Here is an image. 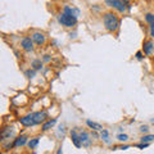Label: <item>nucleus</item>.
<instances>
[{"label":"nucleus","mask_w":154,"mask_h":154,"mask_svg":"<svg viewBox=\"0 0 154 154\" xmlns=\"http://www.w3.org/2000/svg\"><path fill=\"white\" fill-rule=\"evenodd\" d=\"M103 23H104L105 30L109 31V32L117 31L118 27H119V19H118V17L116 16L114 13H112V12H108V13L104 14V17H103Z\"/></svg>","instance_id":"nucleus-1"},{"label":"nucleus","mask_w":154,"mask_h":154,"mask_svg":"<svg viewBox=\"0 0 154 154\" xmlns=\"http://www.w3.org/2000/svg\"><path fill=\"white\" fill-rule=\"evenodd\" d=\"M58 22H59L62 26H64V27H73L77 23V18L73 17V16H71V14H68V13L63 12L62 14L58 16Z\"/></svg>","instance_id":"nucleus-2"},{"label":"nucleus","mask_w":154,"mask_h":154,"mask_svg":"<svg viewBox=\"0 0 154 154\" xmlns=\"http://www.w3.org/2000/svg\"><path fill=\"white\" fill-rule=\"evenodd\" d=\"M32 114H33V122H35V125H38V123L44 122L45 119L48 118V113L45 112V110L35 112V113H32Z\"/></svg>","instance_id":"nucleus-3"},{"label":"nucleus","mask_w":154,"mask_h":154,"mask_svg":"<svg viewBox=\"0 0 154 154\" xmlns=\"http://www.w3.org/2000/svg\"><path fill=\"white\" fill-rule=\"evenodd\" d=\"M13 136H14V127H12V126L4 127L2 130V134H0V137H2V140H7V139H11Z\"/></svg>","instance_id":"nucleus-4"},{"label":"nucleus","mask_w":154,"mask_h":154,"mask_svg":"<svg viewBox=\"0 0 154 154\" xmlns=\"http://www.w3.org/2000/svg\"><path fill=\"white\" fill-rule=\"evenodd\" d=\"M21 45L23 48V50L32 51L33 50V40H32V37H23L22 41H21Z\"/></svg>","instance_id":"nucleus-5"},{"label":"nucleus","mask_w":154,"mask_h":154,"mask_svg":"<svg viewBox=\"0 0 154 154\" xmlns=\"http://www.w3.org/2000/svg\"><path fill=\"white\" fill-rule=\"evenodd\" d=\"M31 37H32L33 42L37 44V45H44L45 44V35H44V33H41V32H33Z\"/></svg>","instance_id":"nucleus-6"},{"label":"nucleus","mask_w":154,"mask_h":154,"mask_svg":"<svg viewBox=\"0 0 154 154\" xmlns=\"http://www.w3.org/2000/svg\"><path fill=\"white\" fill-rule=\"evenodd\" d=\"M80 137H81V143H82V146L84 148H89L91 145V139H90L89 132L81 131L80 132Z\"/></svg>","instance_id":"nucleus-7"},{"label":"nucleus","mask_w":154,"mask_h":154,"mask_svg":"<svg viewBox=\"0 0 154 154\" xmlns=\"http://www.w3.org/2000/svg\"><path fill=\"white\" fill-rule=\"evenodd\" d=\"M19 122H21V125H23V126H26V127L33 126V125H35V122H33V114H27V116H25V117L19 118Z\"/></svg>","instance_id":"nucleus-8"},{"label":"nucleus","mask_w":154,"mask_h":154,"mask_svg":"<svg viewBox=\"0 0 154 154\" xmlns=\"http://www.w3.org/2000/svg\"><path fill=\"white\" fill-rule=\"evenodd\" d=\"M71 139H72V143L75 144L76 148H81L82 146V143H81V137H80V134L73 130V131H71Z\"/></svg>","instance_id":"nucleus-9"},{"label":"nucleus","mask_w":154,"mask_h":154,"mask_svg":"<svg viewBox=\"0 0 154 154\" xmlns=\"http://www.w3.org/2000/svg\"><path fill=\"white\" fill-rule=\"evenodd\" d=\"M26 143H27V136L26 135H21V136H18L17 139H14L13 146L14 148H19V146H23Z\"/></svg>","instance_id":"nucleus-10"},{"label":"nucleus","mask_w":154,"mask_h":154,"mask_svg":"<svg viewBox=\"0 0 154 154\" xmlns=\"http://www.w3.org/2000/svg\"><path fill=\"white\" fill-rule=\"evenodd\" d=\"M113 8L116 9V11H118L119 13H125V11H126V5H125V3L122 2V0H114V4H113Z\"/></svg>","instance_id":"nucleus-11"},{"label":"nucleus","mask_w":154,"mask_h":154,"mask_svg":"<svg viewBox=\"0 0 154 154\" xmlns=\"http://www.w3.org/2000/svg\"><path fill=\"white\" fill-rule=\"evenodd\" d=\"M86 125L91 128V130H94V131H102L103 130V126L100 123H98V122H94V121H91V119H88L86 121Z\"/></svg>","instance_id":"nucleus-12"},{"label":"nucleus","mask_w":154,"mask_h":154,"mask_svg":"<svg viewBox=\"0 0 154 154\" xmlns=\"http://www.w3.org/2000/svg\"><path fill=\"white\" fill-rule=\"evenodd\" d=\"M144 53H145L146 55H150L153 53V49H154V42L153 41H145L144 42Z\"/></svg>","instance_id":"nucleus-13"},{"label":"nucleus","mask_w":154,"mask_h":154,"mask_svg":"<svg viewBox=\"0 0 154 154\" xmlns=\"http://www.w3.org/2000/svg\"><path fill=\"white\" fill-rule=\"evenodd\" d=\"M63 12L68 13V14H71V16H73V17H76V18H79V16H80V11H79V9H76V8L64 7V11H63Z\"/></svg>","instance_id":"nucleus-14"},{"label":"nucleus","mask_w":154,"mask_h":154,"mask_svg":"<svg viewBox=\"0 0 154 154\" xmlns=\"http://www.w3.org/2000/svg\"><path fill=\"white\" fill-rule=\"evenodd\" d=\"M55 123H57V119H55V118L49 119L48 122H45L44 125H42V131H48V130H50Z\"/></svg>","instance_id":"nucleus-15"},{"label":"nucleus","mask_w":154,"mask_h":154,"mask_svg":"<svg viewBox=\"0 0 154 154\" xmlns=\"http://www.w3.org/2000/svg\"><path fill=\"white\" fill-rule=\"evenodd\" d=\"M31 66H32V68H33V69L40 71V69L42 68V62H41L40 59H35V60H32Z\"/></svg>","instance_id":"nucleus-16"},{"label":"nucleus","mask_w":154,"mask_h":154,"mask_svg":"<svg viewBox=\"0 0 154 154\" xmlns=\"http://www.w3.org/2000/svg\"><path fill=\"white\" fill-rule=\"evenodd\" d=\"M100 136H102V140L103 141H105L107 144H110V140H109V134H108V131L107 130H102V131H100Z\"/></svg>","instance_id":"nucleus-17"},{"label":"nucleus","mask_w":154,"mask_h":154,"mask_svg":"<svg viewBox=\"0 0 154 154\" xmlns=\"http://www.w3.org/2000/svg\"><path fill=\"white\" fill-rule=\"evenodd\" d=\"M37 145H38V137H33L28 141V148L30 149H35Z\"/></svg>","instance_id":"nucleus-18"},{"label":"nucleus","mask_w":154,"mask_h":154,"mask_svg":"<svg viewBox=\"0 0 154 154\" xmlns=\"http://www.w3.org/2000/svg\"><path fill=\"white\" fill-rule=\"evenodd\" d=\"M143 143H150L154 140V135H144V136L140 139Z\"/></svg>","instance_id":"nucleus-19"},{"label":"nucleus","mask_w":154,"mask_h":154,"mask_svg":"<svg viewBox=\"0 0 154 154\" xmlns=\"http://www.w3.org/2000/svg\"><path fill=\"white\" fill-rule=\"evenodd\" d=\"M26 77L27 79H33V77H35V75H36V69H28V71H26Z\"/></svg>","instance_id":"nucleus-20"},{"label":"nucleus","mask_w":154,"mask_h":154,"mask_svg":"<svg viewBox=\"0 0 154 154\" xmlns=\"http://www.w3.org/2000/svg\"><path fill=\"white\" fill-rule=\"evenodd\" d=\"M117 140H119V141H127L128 140V136L126 134H119L118 136H117Z\"/></svg>","instance_id":"nucleus-21"},{"label":"nucleus","mask_w":154,"mask_h":154,"mask_svg":"<svg viewBox=\"0 0 154 154\" xmlns=\"http://www.w3.org/2000/svg\"><path fill=\"white\" fill-rule=\"evenodd\" d=\"M145 19H146V22H149V23H153V22H154V14L148 13L146 16H145Z\"/></svg>","instance_id":"nucleus-22"},{"label":"nucleus","mask_w":154,"mask_h":154,"mask_svg":"<svg viewBox=\"0 0 154 154\" xmlns=\"http://www.w3.org/2000/svg\"><path fill=\"white\" fill-rule=\"evenodd\" d=\"M136 146H137L139 149H145V148L149 146V143H143V141H141V144H137Z\"/></svg>","instance_id":"nucleus-23"},{"label":"nucleus","mask_w":154,"mask_h":154,"mask_svg":"<svg viewBox=\"0 0 154 154\" xmlns=\"http://www.w3.org/2000/svg\"><path fill=\"white\" fill-rule=\"evenodd\" d=\"M140 131L144 132V134H146V132L149 131V127H148V126H141V127H140Z\"/></svg>","instance_id":"nucleus-24"},{"label":"nucleus","mask_w":154,"mask_h":154,"mask_svg":"<svg viewBox=\"0 0 154 154\" xmlns=\"http://www.w3.org/2000/svg\"><path fill=\"white\" fill-rule=\"evenodd\" d=\"M105 4H107L108 7H113V4H114V0H105Z\"/></svg>","instance_id":"nucleus-25"},{"label":"nucleus","mask_w":154,"mask_h":154,"mask_svg":"<svg viewBox=\"0 0 154 154\" xmlns=\"http://www.w3.org/2000/svg\"><path fill=\"white\" fill-rule=\"evenodd\" d=\"M136 58H137L139 60H141V59H143V53H141V51H137V53H136Z\"/></svg>","instance_id":"nucleus-26"},{"label":"nucleus","mask_w":154,"mask_h":154,"mask_svg":"<svg viewBox=\"0 0 154 154\" xmlns=\"http://www.w3.org/2000/svg\"><path fill=\"white\" fill-rule=\"evenodd\" d=\"M130 146L128 145H122L121 148H117V149H122V150H127V149H128Z\"/></svg>","instance_id":"nucleus-27"},{"label":"nucleus","mask_w":154,"mask_h":154,"mask_svg":"<svg viewBox=\"0 0 154 154\" xmlns=\"http://www.w3.org/2000/svg\"><path fill=\"white\" fill-rule=\"evenodd\" d=\"M44 60H45V62H49V60H50V57H49V55H45V57H44Z\"/></svg>","instance_id":"nucleus-28"},{"label":"nucleus","mask_w":154,"mask_h":154,"mask_svg":"<svg viewBox=\"0 0 154 154\" xmlns=\"http://www.w3.org/2000/svg\"><path fill=\"white\" fill-rule=\"evenodd\" d=\"M91 136L96 139V137H98V134H96V132H94V134H91Z\"/></svg>","instance_id":"nucleus-29"},{"label":"nucleus","mask_w":154,"mask_h":154,"mask_svg":"<svg viewBox=\"0 0 154 154\" xmlns=\"http://www.w3.org/2000/svg\"><path fill=\"white\" fill-rule=\"evenodd\" d=\"M150 30H154V22L150 23Z\"/></svg>","instance_id":"nucleus-30"},{"label":"nucleus","mask_w":154,"mask_h":154,"mask_svg":"<svg viewBox=\"0 0 154 154\" xmlns=\"http://www.w3.org/2000/svg\"><path fill=\"white\" fill-rule=\"evenodd\" d=\"M150 35H152V37H154V30H150Z\"/></svg>","instance_id":"nucleus-31"}]
</instances>
